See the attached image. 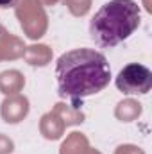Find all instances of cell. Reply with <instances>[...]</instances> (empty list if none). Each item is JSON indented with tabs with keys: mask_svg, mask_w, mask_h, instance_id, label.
<instances>
[{
	"mask_svg": "<svg viewBox=\"0 0 152 154\" xmlns=\"http://www.w3.org/2000/svg\"><path fill=\"white\" fill-rule=\"evenodd\" d=\"M56 81L59 97L81 100L109 84L111 66L108 57L95 48H74L57 57Z\"/></svg>",
	"mask_w": 152,
	"mask_h": 154,
	"instance_id": "cell-1",
	"label": "cell"
},
{
	"mask_svg": "<svg viewBox=\"0 0 152 154\" xmlns=\"http://www.w3.org/2000/svg\"><path fill=\"white\" fill-rule=\"evenodd\" d=\"M141 22L134 0H109L90 20V38L100 48H113L129 39Z\"/></svg>",
	"mask_w": 152,
	"mask_h": 154,
	"instance_id": "cell-2",
	"label": "cell"
},
{
	"mask_svg": "<svg viewBox=\"0 0 152 154\" xmlns=\"http://www.w3.org/2000/svg\"><path fill=\"white\" fill-rule=\"evenodd\" d=\"M114 84L123 95H145L152 88V72L141 63H129L118 72Z\"/></svg>",
	"mask_w": 152,
	"mask_h": 154,
	"instance_id": "cell-3",
	"label": "cell"
},
{
	"mask_svg": "<svg viewBox=\"0 0 152 154\" xmlns=\"http://www.w3.org/2000/svg\"><path fill=\"white\" fill-rule=\"evenodd\" d=\"M20 0H0V7H14Z\"/></svg>",
	"mask_w": 152,
	"mask_h": 154,
	"instance_id": "cell-4",
	"label": "cell"
}]
</instances>
